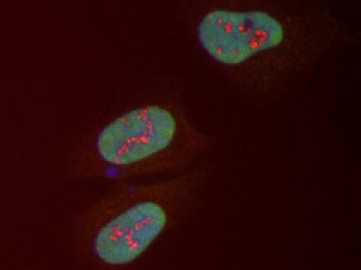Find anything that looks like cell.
I'll use <instances>...</instances> for the list:
<instances>
[{
  "label": "cell",
  "mask_w": 361,
  "mask_h": 270,
  "mask_svg": "<svg viewBox=\"0 0 361 270\" xmlns=\"http://www.w3.org/2000/svg\"><path fill=\"white\" fill-rule=\"evenodd\" d=\"M195 35L207 58L255 97L281 91L342 37L332 20L290 16L237 0H219L204 11Z\"/></svg>",
  "instance_id": "cell-1"
},
{
  "label": "cell",
  "mask_w": 361,
  "mask_h": 270,
  "mask_svg": "<svg viewBox=\"0 0 361 270\" xmlns=\"http://www.w3.org/2000/svg\"><path fill=\"white\" fill-rule=\"evenodd\" d=\"M210 174L200 164L158 181L118 182L75 217V251L92 266L132 264L192 207Z\"/></svg>",
  "instance_id": "cell-2"
},
{
  "label": "cell",
  "mask_w": 361,
  "mask_h": 270,
  "mask_svg": "<svg viewBox=\"0 0 361 270\" xmlns=\"http://www.w3.org/2000/svg\"><path fill=\"white\" fill-rule=\"evenodd\" d=\"M215 142L177 107L149 103L121 113L75 145L63 158V175L118 183L184 172Z\"/></svg>",
  "instance_id": "cell-3"
}]
</instances>
